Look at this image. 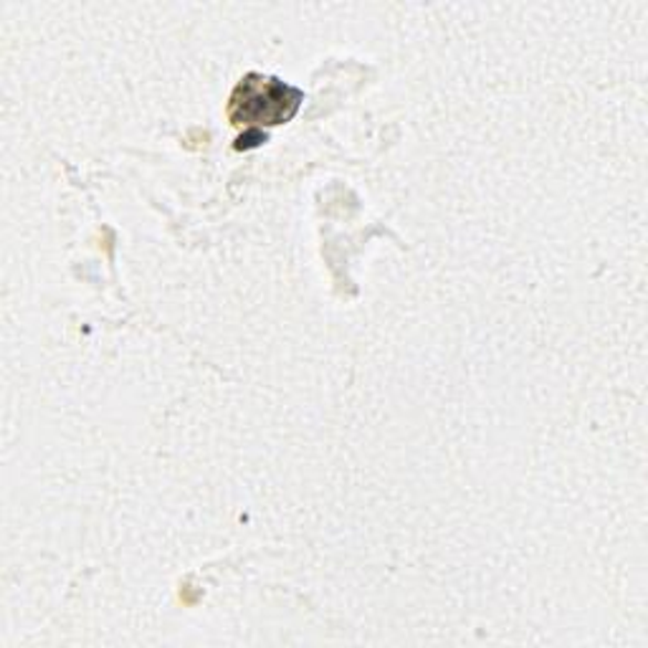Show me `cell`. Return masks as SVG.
<instances>
[{
    "mask_svg": "<svg viewBox=\"0 0 648 648\" xmlns=\"http://www.w3.org/2000/svg\"><path fill=\"white\" fill-rule=\"evenodd\" d=\"M304 102V92L276 76L247 74L229 100V119L236 127L261 129L292 119Z\"/></svg>",
    "mask_w": 648,
    "mask_h": 648,
    "instance_id": "cell-1",
    "label": "cell"
},
{
    "mask_svg": "<svg viewBox=\"0 0 648 648\" xmlns=\"http://www.w3.org/2000/svg\"><path fill=\"white\" fill-rule=\"evenodd\" d=\"M261 143H266L264 129H247V133L236 139V150H251V147H259Z\"/></svg>",
    "mask_w": 648,
    "mask_h": 648,
    "instance_id": "cell-2",
    "label": "cell"
}]
</instances>
